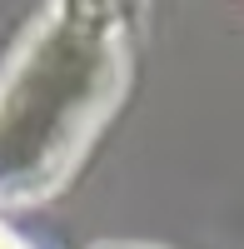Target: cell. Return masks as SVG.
I'll use <instances>...</instances> for the list:
<instances>
[{
	"label": "cell",
	"mask_w": 244,
	"mask_h": 249,
	"mask_svg": "<svg viewBox=\"0 0 244 249\" xmlns=\"http://www.w3.org/2000/svg\"><path fill=\"white\" fill-rule=\"evenodd\" d=\"M125 90V15L55 5L0 70V199L55 195Z\"/></svg>",
	"instance_id": "cell-1"
},
{
	"label": "cell",
	"mask_w": 244,
	"mask_h": 249,
	"mask_svg": "<svg viewBox=\"0 0 244 249\" xmlns=\"http://www.w3.org/2000/svg\"><path fill=\"white\" fill-rule=\"evenodd\" d=\"M0 249H30V244H25V239H15L10 230H0Z\"/></svg>",
	"instance_id": "cell-2"
},
{
	"label": "cell",
	"mask_w": 244,
	"mask_h": 249,
	"mask_svg": "<svg viewBox=\"0 0 244 249\" xmlns=\"http://www.w3.org/2000/svg\"><path fill=\"white\" fill-rule=\"evenodd\" d=\"M100 249H135V244H100Z\"/></svg>",
	"instance_id": "cell-3"
}]
</instances>
